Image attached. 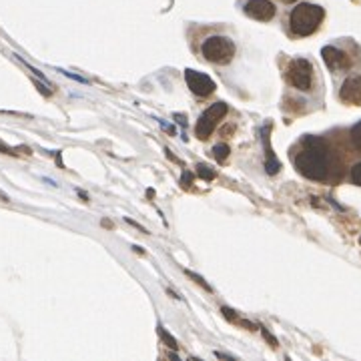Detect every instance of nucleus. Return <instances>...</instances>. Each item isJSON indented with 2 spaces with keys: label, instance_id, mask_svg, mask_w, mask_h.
<instances>
[{
  "label": "nucleus",
  "instance_id": "obj_17",
  "mask_svg": "<svg viewBox=\"0 0 361 361\" xmlns=\"http://www.w3.org/2000/svg\"><path fill=\"white\" fill-rule=\"evenodd\" d=\"M187 275H189L191 279H195V281H197V283H199V285H203V287H205V289H207V291H213V289H211V287L207 285V283H205V281H203V279H201V277H199V275H195V273H191V271H187Z\"/></svg>",
  "mask_w": 361,
  "mask_h": 361
},
{
  "label": "nucleus",
  "instance_id": "obj_7",
  "mask_svg": "<svg viewBox=\"0 0 361 361\" xmlns=\"http://www.w3.org/2000/svg\"><path fill=\"white\" fill-rule=\"evenodd\" d=\"M185 78H187V85L189 89L197 96H209L213 91H215V82L213 78L203 73H197V71H187L185 73Z\"/></svg>",
  "mask_w": 361,
  "mask_h": 361
},
{
  "label": "nucleus",
  "instance_id": "obj_22",
  "mask_svg": "<svg viewBox=\"0 0 361 361\" xmlns=\"http://www.w3.org/2000/svg\"><path fill=\"white\" fill-rule=\"evenodd\" d=\"M360 243H361V237H360Z\"/></svg>",
  "mask_w": 361,
  "mask_h": 361
},
{
  "label": "nucleus",
  "instance_id": "obj_4",
  "mask_svg": "<svg viewBox=\"0 0 361 361\" xmlns=\"http://www.w3.org/2000/svg\"><path fill=\"white\" fill-rule=\"evenodd\" d=\"M287 80L299 89V91H309L311 89V82H313V67L309 60L305 58H295L289 62V69H287Z\"/></svg>",
  "mask_w": 361,
  "mask_h": 361
},
{
  "label": "nucleus",
  "instance_id": "obj_18",
  "mask_svg": "<svg viewBox=\"0 0 361 361\" xmlns=\"http://www.w3.org/2000/svg\"><path fill=\"white\" fill-rule=\"evenodd\" d=\"M58 73H62L64 76H71V78H75V80H78V82H87L82 76H78V75H73V73H67V71H58Z\"/></svg>",
  "mask_w": 361,
  "mask_h": 361
},
{
  "label": "nucleus",
  "instance_id": "obj_21",
  "mask_svg": "<svg viewBox=\"0 0 361 361\" xmlns=\"http://www.w3.org/2000/svg\"><path fill=\"white\" fill-rule=\"evenodd\" d=\"M281 2H285V4H293V2H297V0H281Z\"/></svg>",
  "mask_w": 361,
  "mask_h": 361
},
{
  "label": "nucleus",
  "instance_id": "obj_9",
  "mask_svg": "<svg viewBox=\"0 0 361 361\" xmlns=\"http://www.w3.org/2000/svg\"><path fill=\"white\" fill-rule=\"evenodd\" d=\"M340 98L347 105H361V76H349L343 82Z\"/></svg>",
  "mask_w": 361,
  "mask_h": 361
},
{
  "label": "nucleus",
  "instance_id": "obj_2",
  "mask_svg": "<svg viewBox=\"0 0 361 361\" xmlns=\"http://www.w3.org/2000/svg\"><path fill=\"white\" fill-rule=\"evenodd\" d=\"M324 17L325 12L322 6L303 2V4H299V6H295L291 10V15H289V28L297 37H309V35H313L319 28Z\"/></svg>",
  "mask_w": 361,
  "mask_h": 361
},
{
  "label": "nucleus",
  "instance_id": "obj_14",
  "mask_svg": "<svg viewBox=\"0 0 361 361\" xmlns=\"http://www.w3.org/2000/svg\"><path fill=\"white\" fill-rule=\"evenodd\" d=\"M20 151L26 152V155H30V149H28V147H19V149H12V147H6V145L0 141V152H2V155H12V157H17V155H20Z\"/></svg>",
  "mask_w": 361,
  "mask_h": 361
},
{
  "label": "nucleus",
  "instance_id": "obj_13",
  "mask_svg": "<svg viewBox=\"0 0 361 361\" xmlns=\"http://www.w3.org/2000/svg\"><path fill=\"white\" fill-rule=\"evenodd\" d=\"M349 137H351V145H353V149H358V151L361 152V121L353 127V129H351Z\"/></svg>",
  "mask_w": 361,
  "mask_h": 361
},
{
  "label": "nucleus",
  "instance_id": "obj_11",
  "mask_svg": "<svg viewBox=\"0 0 361 361\" xmlns=\"http://www.w3.org/2000/svg\"><path fill=\"white\" fill-rule=\"evenodd\" d=\"M157 331H159V337L165 342V345H167L169 349H173V351H175V349H179V343H177V340L173 337L171 333H169V331H167L163 325H159V327H157Z\"/></svg>",
  "mask_w": 361,
  "mask_h": 361
},
{
  "label": "nucleus",
  "instance_id": "obj_12",
  "mask_svg": "<svg viewBox=\"0 0 361 361\" xmlns=\"http://www.w3.org/2000/svg\"><path fill=\"white\" fill-rule=\"evenodd\" d=\"M229 152H231V149H229V145H225V143H219V145L213 147V157H215L219 163H225V161H227Z\"/></svg>",
  "mask_w": 361,
  "mask_h": 361
},
{
  "label": "nucleus",
  "instance_id": "obj_20",
  "mask_svg": "<svg viewBox=\"0 0 361 361\" xmlns=\"http://www.w3.org/2000/svg\"><path fill=\"white\" fill-rule=\"evenodd\" d=\"M0 199H2V201H8V197H6V195H4L2 191H0Z\"/></svg>",
  "mask_w": 361,
  "mask_h": 361
},
{
  "label": "nucleus",
  "instance_id": "obj_8",
  "mask_svg": "<svg viewBox=\"0 0 361 361\" xmlns=\"http://www.w3.org/2000/svg\"><path fill=\"white\" fill-rule=\"evenodd\" d=\"M322 57H324L325 64H327L331 71H345V69L351 67V60L347 58V55L342 53L340 49H335V46H324Z\"/></svg>",
  "mask_w": 361,
  "mask_h": 361
},
{
  "label": "nucleus",
  "instance_id": "obj_10",
  "mask_svg": "<svg viewBox=\"0 0 361 361\" xmlns=\"http://www.w3.org/2000/svg\"><path fill=\"white\" fill-rule=\"evenodd\" d=\"M269 131H271V125H267L261 129V143H263V147H265V169L269 175H275V173H279L281 169V163L275 159V155H273V149H271V143H269Z\"/></svg>",
  "mask_w": 361,
  "mask_h": 361
},
{
  "label": "nucleus",
  "instance_id": "obj_3",
  "mask_svg": "<svg viewBox=\"0 0 361 361\" xmlns=\"http://www.w3.org/2000/svg\"><path fill=\"white\" fill-rule=\"evenodd\" d=\"M201 53L213 64H227L235 57V42L227 37H209L203 42Z\"/></svg>",
  "mask_w": 361,
  "mask_h": 361
},
{
  "label": "nucleus",
  "instance_id": "obj_15",
  "mask_svg": "<svg viewBox=\"0 0 361 361\" xmlns=\"http://www.w3.org/2000/svg\"><path fill=\"white\" fill-rule=\"evenodd\" d=\"M197 175L203 177L205 181H213L215 179V171H211L207 165H197Z\"/></svg>",
  "mask_w": 361,
  "mask_h": 361
},
{
  "label": "nucleus",
  "instance_id": "obj_6",
  "mask_svg": "<svg viewBox=\"0 0 361 361\" xmlns=\"http://www.w3.org/2000/svg\"><path fill=\"white\" fill-rule=\"evenodd\" d=\"M245 15L255 20H261V22H267L275 17V4L271 0H249L247 4L243 6Z\"/></svg>",
  "mask_w": 361,
  "mask_h": 361
},
{
  "label": "nucleus",
  "instance_id": "obj_5",
  "mask_svg": "<svg viewBox=\"0 0 361 361\" xmlns=\"http://www.w3.org/2000/svg\"><path fill=\"white\" fill-rule=\"evenodd\" d=\"M225 114H227V105H225V103H215V105H211L209 109L201 114L199 121H197V127H195L197 137H199V139H207V137L213 133V129L217 127V123H219Z\"/></svg>",
  "mask_w": 361,
  "mask_h": 361
},
{
  "label": "nucleus",
  "instance_id": "obj_19",
  "mask_svg": "<svg viewBox=\"0 0 361 361\" xmlns=\"http://www.w3.org/2000/svg\"><path fill=\"white\" fill-rule=\"evenodd\" d=\"M191 183V175H185V177H183V185H189Z\"/></svg>",
  "mask_w": 361,
  "mask_h": 361
},
{
  "label": "nucleus",
  "instance_id": "obj_16",
  "mask_svg": "<svg viewBox=\"0 0 361 361\" xmlns=\"http://www.w3.org/2000/svg\"><path fill=\"white\" fill-rule=\"evenodd\" d=\"M351 183L361 187V163H358V165L351 169Z\"/></svg>",
  "mask_w": 361,
  "mask_h": 361
},
{
  "label": "nucleus",
  "instance_id": "obj_1",
  "mask_svg": "<svg viewBox=\"0 0 361 361\" xmlns=\"http://www.w3.org/2000/svg\"><path fill=\"white\" fill-rule=\"evenodd\" d=\"M295 169L311 181H324L329 173L327 145L317 137H305L301 151L295 155Z\"/></svg>",
  "mask_w": 361,
  "mask_h": 361
}]
</instances>
